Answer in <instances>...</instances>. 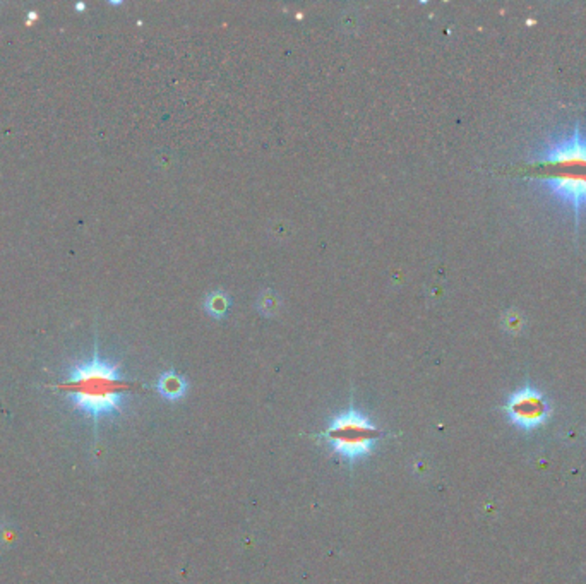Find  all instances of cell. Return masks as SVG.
I'll return each mask as SVG.
<instances>
[{
    "label": "cell",
    "instance_id": "3957f363",
    "mask_svg": "<svg viewBox=\"0 0 586 584\" xmlns=\"http://www.w3.org/2000/svg\"><path fill=\"white\" fill-rule=\"evenodd\" d=\"M382 436V430L372 424L371 418L355 408L332 417L327 429L318 434L319 439L326 441L332 454L348 463L372 456Z\"/></svg>",
    "mask_w": 586,
    "mask_h": 584
},
{
    "label": "cell",
    "instance_id": "5b68a950",
    "mask_svg": "<svg viewBox=\"0 0 586 584\" xmlns=\"http://www.w3.org/2000/svg\"><path fill=\"white\" fill-rule=\"evenodd\" d=\"M156 391L165 397L166 401H178L185 396L187 380L175 370H166L158 377Z\"/></svg>",
    "mask_w": 586,
    "mask_h": 584
},
{
    "label": "cell",
    "instance_id": "277c9868",
    "mask_svg": "<svg viewBox=\"0 0 586 584\" xmlns=\"http://www.w3.org/2000/svg\"><path fill=\"white\" fill-rule=\"evenodd\" d=\"M504 409L511 424L525 432H531L546 425L552 413V406L547 397L530 384L514 391L506 401Z\"/></svg>",
    "mask_w": 586,
    "mask_h": 584
},
{
    "label": "cell",
    "instance_id": "6da1fadb",
    "mask_svg": "<svg viewBox=\"0 0 586 584\" xmlns=\"http://www.w3.org/2000/svg\"><path fill=\"white\" fill-rule=\"evenodd\" d=\"M72 408L94 424L102 418L122 413L129 396V384L119 363L99 357L94 346L93 355L85 362L69 367L64 382L59 386Z\"/></svg>",
    "mask_w": 586,
    "mask_h": 584
},
{
    "label": "cell",
    "instance_id": "52a82bcc",
    "mask_svg": "<svg viewBox=\"0 0 586 584\" xmlns=\"http://www.w3.org/2000/svg\"><path fill=\"white\" fill-rule=\"evenodd\" d=\"M35 19H36V12H30V14H28V24H31Z\"/></svg>",
    "mask_w": 586,
    "mask_h": 584
},
{
    "label": "cell",
    "instance_id": "8992f818",
    "mask_svg": "<svg viewBox=\"0 0 586 584\" xmlns=\"http://www.w3.org/2000/svg\"><path fill=\"white\" fill-rule=\"evenodd\" d=\"M230 305V297H228L225 292H222V290H216V292H213L206 298V310L207 314H211L213 317H225Z\"/></svg>",
    "mask_w": 586,
    "mask_h": 584
},
{
    "label": "cell",
    "instance_id": "7a4b0ae2",
    "mask_svg": "<svg viewBox=\"0 0 586 584\" xmlns=\"http://www.w3.org/2000/svg\"><path fill=\"white\" fill-rule=\"evenodd\" d=\"M531 163L540 170L538 182L557 201L575 213L576 225L586 211V134L575 129L547 143Z\"/></svg>",
    "mask_w": 586,
    "mask_h": 584
}]
</instances>
